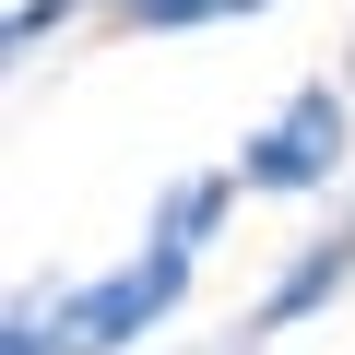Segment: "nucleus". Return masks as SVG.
<instances>
[{
	"label": "nucleus",
	"mask_w": 355,
	"mask_h": 355,
	"mask_svg": "<svg viewBox=\"0 0 355 355\" xmlns=\"http://www.w3.org/2000/svg\"><path fill=\"white\" fill-rule=\"evenodd\" d=\"M0 355H71L60 343V308L48 296H12V308H0Z\"/></svg>",
	"instance_id": "nucleus-7"
},
{
	"label": "nucleus",
	"mask_w": 355,
	"mask_h": 355,
	"mask_svg": "<svg viewBox=\"0 0 355 355\" xmlns=\"http://www.w3.org/2000/svg\"><path fill=\"white\" fill-rule=\"evenodd\" d=\"M190 249H166V237H142L130 261H107V272H83V284H60L48 308H60V343L71 355H130L142 331H166L178 320V296H190Z\"/></svg>",
	"instance_id": "nucleus-1"
},
{
	"label": "nucleus",
	"mask_w": 355,
	"mask_h": 355,
	"mask_svg": "<svg viewBox=\"0 0 355 355\" xmlns=\"http://www.w3.org/2000/svg\"><path fill=\"white\" fill-rule=\"evenodd\" d=\"M83 12H95V0H12V36H0V48H12V71H24V60H36L48 36H71Z\"/></svg>",
	"instance_id": "nucleus-6"
},
{
	"label": "nucleus",
	"mask_w": 355,
	"mask_h": 355,
	"mask_svg": "<svg viewBox=\"0 0 355 355\" xmlns=\"http://www.w3.org/2000/svg\"><path fill=\"white\" fill-rule=\"evenodd\" d=\"M237 214V166H202V178H166V190H154V225L142 237H166V249H214V225Z\"/></svg>",
	"instance_id": "nucleus-4"
},
{
	"label": "nucleus",
	"mask_w": 355,
	"mask_h": 355,
	"mask_svg": "<svg viewBox=\"0 0 355 355\" xmlns=\"http://www.w3.org/2000/svg\"><path fill=\"white\" fill-rule=\"evenodd\" d=\"M202 355H261V331H237V343H202Z\"/></svg>",
	"instance_id": "nucleus-8"
},
{
	"label": "nucleus",
	"mask_w": 355,
	"mask_h": 355,
	"mask_svg": "<svg viewBox=\"0 0 355 355\" xmlns=\"http://www.w3.org/2000/svg\"><path fill=\"white\" fill-rule=\"evenodd\" d=\"M107 12H119V24H130V12H142V0H107Z\"/></svg>",
	"instance_id": "nucleus-9"
},
{
	"label": "nucleus",
	"mask_w": 355,
	"mask_h": 355,
	"mask_svg": "<svg viewBox=\"0 0 355 355\" xmlns=\"http://www.w3.org/2000/svg\"><path fill=\"white\" fill-rule=\"evenodd\" d=\"M249 12H272V0H142L130 36H202V24H249Z\"/></svg>",
	"instance_id": "nucleus-5"
},
{
	"label": "nucleus",
	"mask_w": 355,
	"mask_h": 355,
	"mask_svg": "<svg viewBox=\"0 0 355 355\" xmlns=\"http://www.w3.org/2000/svg\"><path fill=\"white\" fill-rule=\"evenodd\" d=\"M343 284H355V190H343V214H331L320 237H296V261H284V272L261 284L249 331H261V343H272V331H308V320H320V308H331Z\"/></svg>",
	"instance_id": "nucleus-3"
},
{
	"label": "nucleus",
	"mask_w": 355,
	"mask_h": 355,
	"mask_svg": "<svg viewBox=\"0 0 355 355\" xmlns=\"http://www.w3.org/2000/svg\"><path fill=\"white\" fill-rule=\"evenodd\" d=\"M343 178H355V107H343V83H296L237 142V190H261V202H308V190H343Z\"/></svg>",
	"instance_id": "nucleus-2"
}]
</instances>
